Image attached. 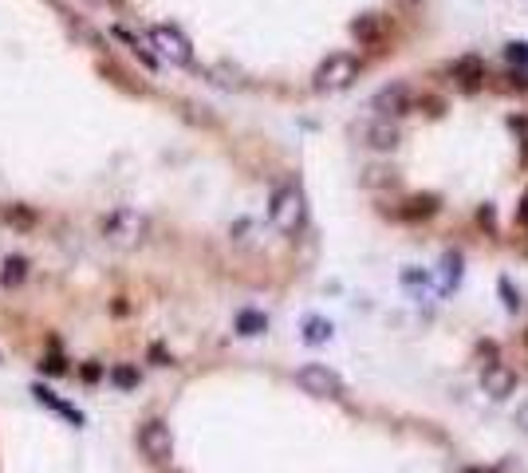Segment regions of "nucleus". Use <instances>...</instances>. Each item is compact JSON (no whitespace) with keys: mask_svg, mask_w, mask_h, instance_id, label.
Here are the masks:
<instances>
[{"mask_svg":"<svg viewBox=\"0 0 528 473\" xmlns=\"http://www.w3.org/2000/svg\"><path fill=\"white\" fill-rule=\"evenodd\" d=\"M99 233H102V241H111V245H119V249H134L146 241L150 221L138 209H127V205H122V209H111L99 221Z\"/></svg>","mask_w":528,"mask_h":473,"instance_id":"1","label":"nucleus"},{"mask_svg":"<svg viewBox=\"0 0 528 473\" xmlns=\"http://www.w3.org/2000/svg\"><path fill=\"white\" fill-rule=\"evenodd\" d=\"M268 217L280 233H300L307 221V205H304V194L296 186H284L273 194V205H268Z\"/></svg>","mask_w":528,"mask_h":473,"instance_id":"2","label":"nucleus"},{"mask_svg":"<svg viewBox=\"0 0 528 473\" xmlns=\"http://www.w3.org/2000/svg\"><path fill=\"white\" fill-rule=\"evenodd\" d=\"M150 48L158 51V59H166L174 68H189V63H194V43L174 24H154L150 28Z\"/></svg>","mask_w":528,"mask_h":473,"instance_id":"3","label":"nucleus"},{"mask_svg":"<svg viewBox=\"0 0 528 473\" xmlns=\"http://www.w3.org/2000/svg\"><path fill=\"white\" fill-rule=\"evenodd\" d=\"M351 79H359V59L351 51H335L315 68V91H343Z\"/></svg>","mask_w":528,"mask_h":473,"instance_id":"4","label":"nucleus"},{"mask_svg":"<svg viewBox=\"0 0 528 473\" xmlns=\"http://www.w3.org/2000/svg\"><path fill=\"white\" fill-rule=\"evenodd\" d=\"M138 449H142V457L146 462H154V465H166L170 462V454H174V434H170V426L166 422H142L138 426Z\"/></svg>","mask_w":528,"mask_h":473,"instance_id":"5","label":"nucleus"},{"mask_svg":"<svg viewBox=\"0 0 528 473\" xmlns=\"http://www.w3.org/2000/svg\"><path fill=\"white\" fill-rule=\"evenodd\" d=\"M296 383L304 395H315V398H339L343 395V379L335 371H327L324 363H307L296 371Z\"/></svg>","mask_w":528,"mask_h":473,"instance_id":"6","label":"nucleus"},{"mask_svg":"<svg viewBox=\"0 0 528 473\" xmlns=\"http://www.w3.org/2000/svg\"><path fill=\"white\" fill-rule=\"evenodd\" d=\"M481 387H485L489 398H509L517 390V371L505 363H489L485 375H481Z\"/></svg>","mask_w":528,"mask_h":473,"instance_id":"7","label":"nucleus"},{"mask_svg":"<svg viewBox=\"0 0 528 473\" xmlns=\"http://www.w3.org/2000/svg\"><path fill=\"white\" fill-rule=\"evenodd\" d=\"M406 107H410V91L402 83H391V87H383V91L375 95V110L383 118H398V115H406Z\"/></svg>","mask_w":528,"mask_h":473,"instance_id":"8","label":"nucleus"},{"mask_svg":"<svg viewBox=\"0 0 528 473\" xmlns=\"http://www.w3.org/2000/svg\"><path fill=\"white\" fill-rule=\"evenodd\" d=\"M398 142H402V135H398V127H394L391 118L379 115L375 123L366 127V146H371V150H398Z\"/></svg>","mask_w":528,"mask_h":473,"instance_id":"9","label":"nucleus"},{"mask_svg":"<svg viewBox=\"0 0 528 473\" xmlns=\"http://www.w3.org/2000/svg\"><path fill=\"white\" fill-rule=\"evenodd\" d=\"M28 272H32V269H28L24 256H9V261L0 264V284H4V288H20L28 280Z\"/></svg>","mask_w":528,"mask_h":473,"instance_id":"10","label":"nucleus"},{"mask_svg":"<svg viewBox=\"0 0 528 473\" xmlns=\"http://www.w3.org/2000/svg\"><path fill=\"white\" fill-rule=\"evenodd\" d=\"M32 395L40 398L43 406H51V410H60V414H68V418H71V422H75V426H83V414H79L75 406H68V402H63V398H56V395H51L48 387H43V383H36V387H32Z\"/></svg>","mask_w":528,"mask_h":473,"instance_id":"11","label":"nucleus"},{"mask_svg":"<svg viewBox=\"0 0 528 473\" xmlns=\"http://www.w3.org/2000/svg\"><path fill=\"white\" fill-rule=\"evenodd\" d=\"M237 331H241V336H264V331H268V316L245 308V312L237 316Z\"/></svg>","mask_w":528,"mask_h":473,"instance_id":"12","label":"nucleus"},{"mask_svg":"<svg viewBox=\"0 0 528 473\" xmlns=\"http://www.w3.org/2000/svg\"><path fill=\"white\" fill-rule=\"evenodd\" d=\"M304 339H307V343H324V339H332V323L312 316V320L304 323Z\"/></svg>","mask_w":528,"mask_h":473,"instance_id":"13","label":"nucleus"},{"mask_svg":"<svg viewBox=\"0 0 528 473\" xmlns=\"http://www.w3.org/2000/svg\"><path fill=\"white\" fill-rule=\"evenodd\" d=\"M111 383H115L119 390H134V387H138V371H134V367H115V371H111Z\"/></svg>","mask_w":528,"mask_h":473,"instance_id":"14","label":"nucleus"},{"mask_svg":"<svg viewBox=\"0 0 528 473\" xmlns=\"http://www.w3.org/2000/svg\"><path fill=\"white\" fill-rule=\"evenodd\" d=\"M366 186H394V170H366V177H363Z\"/></svg>","mask_w":528,"mask_h":473,"instance_id":"15","label":"nucleus"},{"mask_svg":"<svg viewBox=\"0 0 528 473\" xmlns=\"http://www.w3.org/2000/svg\"><path fill=\"white\" fill-rule=\"evenodd\" d=\"M501 296H505V308H512V312H517V304H520V296L512 292V284H509V280H501Z\"/></svg>","mask_w":528,"mask_h":473,"instance_id":"16","label":"nucleus"},{"mask_svg":"<svg viewBox=\"0 0 528 473\" xmlns=\"http://www.w3.org/2000/svg\"><path fill=\"white\" fill-rule=\"evenodd\" d=\"M43 371H48V375H63V371H68V363H63V359H43Z\"/></svg>","mask_w":528,"mask_h":473,"instance_id":"17","label":"nucleus"},{"mask_svg":"<svg viewBox=\"0 0 528 473\" xmlns=\"http://www.w3.org/2000/svg\"><path fill=\"white\" fill-rule=\"evenodd\" d=\"M99 375H102L99 363H87V367H83V379H87V383H99Z\"/></svg>","mask_w":528,"mask_h":473,"instance_id":"18","label":"nucleus"},{"mask_svg":"<svg viewBox=\"0 0 528 473\" xmlns=\"http://www.w3.org/2000/svg\"><path fill=\"white\" fill-rule=\"evenodd\" d=\"M520 221L528 225V197H524V205H520Z\"/></svg>","mask_w":528,"mask_h":473,"instance_id":"19","label":"nucleus"},{"mask_svg":"<svg viewBox=\"0 0 528 473\" xmlns=\"http://www.w3.org/2000/svg\"><path fill=\"white\" fill-rule=\"evenodd\" d=\"M465 473H493V469H485V465H473V469H465Z\"/></svg>","mask_w":528,"mask_h":473,"instance_id":"20","label":"nucleus"},{"mask_svg":"<svg viewBox=\"0 0 528 473\" xmlns=\"http://www.w3.org/2000/svg\"><path fill=\"white\" fill-rule=\"evenodd\" d=\"M0 363H4V351H0Z\"/></svg>","mask_w":528,"mask_h":473,"instance_id":"21","label":"nucleus"},{"mask_svg":"<svg viewBox=\"0 0 528 473\" xmlns=\"http://www.w3.org/2000/svg\"><path fill=\"white\" fill-rule=\"evenodd\" d=\"M524 339H528V336H524Z\"/></svg>","mask_w":528,"mask_h":473,"instance_id":"22","label":"nucleus"}]
</instances>
